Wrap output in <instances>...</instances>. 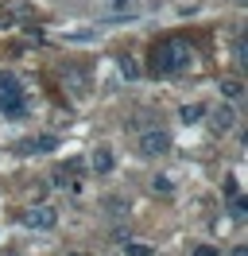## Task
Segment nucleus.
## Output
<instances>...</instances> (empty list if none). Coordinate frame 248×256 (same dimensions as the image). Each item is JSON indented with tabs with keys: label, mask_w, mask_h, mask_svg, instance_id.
<instances>
[{
	"label": "nucleus",
	"mask_w": 248,
	"mask_h": 256,
	"mask_svg": "<svg viewBox=\"0 0 248 256\" xmlns=\"http://www.w3.org/2000/svg\"><path fill=\"white\" fill-rule=\"evenodd\" d=\"M190 43L186 39H163L155 47V74H182L190 66Z\"/></svg>",
	"instance_id": "f257e3e1"
},
{
	"label": "nucleus",
	"mask_w": 248,
	"mask_h": 256,
	"mask_svg": "<svg viewBox=\"0 0 248 256\" xmlns=\"http://www.w3.org/2000/svg\"><path fill=\"white\" fill-rule=\"evenodd\" d=\"M0 112L8 120H20L28 112V97H24V86L12 74H0Z\"/></svg>",
	"instance_id": "f03ea898"
},
{
	"label": "nucleus",
	"mask_w": 248,
	"mask_h": 256,
	"mask_svg": "<svg viewBox=\"0 0 248 256\" xmlns=\"http://www.w3.org/2000/svg\"><path fill=\"white\" fill-rule=\"evenodd\" d=\"M167 148H170V136L163 132V128H152V132H144V136H140V156H148V160L163 156Z\"/></svg>",
	"instance_id": "7ed1b4c3"
},
{
	"label": "nucleus",
	"mask_w": 248,
	"mask_h": 256,
	"mask_svg": "<svg viewBox=\"0 0 248 256\" xmlns=\"http://www.w3.org/2000/svg\"><path fill=\"white\" fill-rule=\"evenodd\" d=\"M20 222L28 225V229H54V222H58V210L54 206H31Z\"/></svg>",
	"instance_id": "20e7f679"
},
{
	"label": "nucleus",
	"mask_w": 248,
	"mask_h": 256,
	"mask_svg": "<svg viewBox=\"0 0 248 256\" xmlns=\"http://www.w3.org/2000/svg\"><path fill=\"white\" fill-rule=\"evenodd\" d=\"M136 16V0H108V24H112V20H132Z\"/></svg>",
	"instance_id": "39448f33"
},
{
	"label": "nucleus",
	"mask_w": 248,
	"mask_h": 256,
	"mask_svg": "<svg viewBox=\"0 0 248 256\" xmlns=\"http://www.w3.org/2000/svg\"><path fill=\"white\" fill-rule=\"evenodd\" d=\"M90 163H93L97 175H108V171H112V148H93Z\"/></svg>",
	"instance_id": "423d86ee"
},
{
	"label": "nucleus",
	"mask_w": 248,
	"mask_h": 256,
	"mask_svg": "<svg viewBox=\"0 0 248 256\" xmlns=\"http://www.w3.org/2000/svg\"><path fill=\"white\" fill-rule=\"evenodd\" d=\"M232 124H236V116H232V109H225V105H221V109L214 112V128H217V132H229Z\"/></svg>",
	"instance_id": "0eeeda50"
},
{
	"label": "nucleus",
	"mask_w": 248,
	"mask_h": 256,
	"mask_svg": "<svg viewBox=\"0 0 248 256\" xmlns=\"http://www.w3.org/2000/svg\"><path fill=\"white\" fill-rule=\"evenodd\" d=\"M54 186H66V190H78V182H74V171H70V167H54Z\"/></svg>",
	"instance_id": "6e6552de"
},
{
	"label": "nucleus",
	"mask_w": 248,
	"mask_h": 256,
	"mask_svg": "<svg viewBox=\"0 0 248 256\" xmlns=\"http://www.w3.org/2000/svg\"><path fill=\"white\" fill-rule=\"evenodd\" d=\"M221 94L229 97V101H240V97H244V82H236V78L221 82Z\"/></svg>",
	"instance_id": "1a4fd4ad"
},
{
	"label": "nucleus",
	"mask_w": 248,
	"mask_h": 256,
	"mask_svg": "<svg viewBox=\"0 0 248 256\" xmlns=\"http://www.w3.org/2000/svg\"><path fill=\"white\" fill-rule=\"evenodd\" d=\"M178 116H182L186 124H194V120H202V116H206V105H198V101H194V105H182V112H178Z\"/></svg>",
	"instance_id": "9d476101"
},
{
	"label": "nucleus",
	"mask_w": 248,
	"mask_h": 256,
	"mask_svg": "<svg viewBox=\"0 0 248 256\" xmlns=\"http://www.w3.org/2000/svg\"><path fill=\"white\" fill-rule=\"evenodd\" d=\"M155 248L152 244H140V240H128V244H124V256H152Z\"/></svg>",
	"instance_id": "9b49d317"
},
{
	"label": "nucleus",
	"mask_w": 248,
	"mask_h": 256,
	"mask_svg": "<svg viewBox=\"0 0 248 256\" xmlns=\"http://www.w3.org/2000/svg\"><path fill=\"white\" fill-rule=\"evenodd\" d=\"M152 190H155V194H170V190H174V182H170L167 175H155V178H152Z\"/></svg>",
	"instance_id": "f8f14e48"
},
{
	"label": "nucleus",
	"mask_w": 248,
	"mask_h": 256,
	"mask_svg": "<svg viewBox=\"0 0 248 256\" xmlns=\"http://www.w3.org/2000/svg\"><path fill=\"white\" fill-rule=\"evenodd\" d=\"M120 74H124V78H132V82L140 78V70H136V62H132V58H124V54H120Z\"/></svg>",
	"instance_id": "ddd939ff"
},
{
	"label": "nucleus",
	"mask_w": 248,
	"mask_h": 256,
	"mask_svg": "<svg viewBox=\"0 0 248 256\" xmlns=\"http://www.w3.org/2000/svg\"><path fill=\"white\" fill-rule=\"evenodd\" d=\"M194 256H221V252H217L214 244H198V248H194Z\"/></svg>",
	"instance_id": "4468645a"
},
{
	"label": "nucleus",
	"mask_w": 248,
	"mask_h": 256,
	"mask_svg": "<svg viewBox=\"0 0 248 256\" xmlns=\"http://www.w3.org/2000/svg\"><path fill=\"white\" fill-rule=\"evenodd\" d=\"M229 256H248V248H244V244H232V252Z\"/></svg>",
	"instance_id": "2eb2a0df"
},
{
	"label": "nucleus",
	"mask_w": 248,
	"mask_h": 256,
	"mask_svg": "<svg viewBox=\"0 0 248 256\" xmlns=\"http://www.w3.org/2000/svg\"><path fill=\"white\" fill-rule=\"evenodd\" d=\"M66 256H82V252H66Z\"/></svg>",
	"instance_id": "dca6fc26"
}]
</instances>
